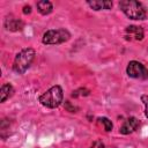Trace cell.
I'll use <instances>...</instances> for the list:
<instances>
[{
  "label": "cell",
  "mask_w": 148,
  "mask_h": 148,
  "mask_svg": "<svg viewBox=\"0 0 148 148\" xmlns=\"http://www.w3.org/2000/svg\"><path fill=\"white\" fill-rule=\"evenodd\" d=\"M64 99V91L62 88L58 84L51 87L50 89H47L44 94H42L38 98L39 103L49 109H56L58 108Z\"/></svg>",
  "instance_id": "obj_1"
},
{
  "label": "cell",
  "mask_w": 148,
  "mask_h": 148,
  "mask_svg": "<svg viewBox=\"0 0 148 148\" xmlns=\"http://www.w3.org/2000/svg\"><path fill=\"white\" fill-rule=\"evenodd\" d=\"M119 8L131 20H145L147 16L143 5L135 0H121L119 1Z\"/></svg>",
  "instance_id": "obj_2"
},
{
  "label": "cell",
  "mask_w": 148,
  "mask_h": 148,
  "mask_svg": "<svg viewBox=\"0 0 148 148\" xmlns=\"http://www.w3.org/2000/svg\"><path fill=\"white\" fill-rule=\"evenodd\" d=\"M35 56H36V52L32 47H25L21 50L15 56V59L13 62V71L16 74H23L32 64Z\"/></svg>",
  "instance_id": "obj_3"
},
{
  "label": "cell",
  "mask_w": 148,
  "mask_h": 148,
  "mask_svg": "<svg viewBox=\"0 0 148 148\" xmlns=\"http://www.w3.org/2000/svg\"><path fill=\"white\" fill-rule=\"evenodd\" d=\"M71 38V32L65 28L50 29L43 34L42 42L45 45H58L67 42Z\"/></svg>",
  "instance_id": "obj_4"
},
{
  "label": "cell",
  "mask_w": 148,
  "mask_h": 148,
  "mask_svg": "<svg viewBox=\"0 0 148 148\" xmlns=\"http://www.w3.org/2000/svg\"><path fill=\"white\" fill-rule=\"evenodd\" d=\"M126 73L132 79H140V80H147L148 79V69L145 65L136 60H132L128 62L126 67Z\"/></svg>",
  "instance_id": "obj_5"
},
{
  "label": "cell",
  "mask_w": 148,
  "mask_h": 148,
  "mask_svg": "<svg viewBox=\"0 0 148 148\" xmlns=\"http://www.w3.org/2000/svg\"><path fill=\"white\" fill-rule=\"evenodd\" d=\"M3 25H5L6 30L15 32V31H21L24 28V22L22 20H20V18H16V17L9 15V16H7L5 18Z\"/></svg>",
  "instance_id": "obj_6"
},
{
  "label": "cell",
  "mask_w": 148,
  "mask_h": 148,
  "mask_svg": "<svg viewBox=\"0 0 148 148\" xmlns=\"http://www.w3.org/2000/svg\"><path fill=\"white\" fill-rule=\"evenodd\" d=\"M139 125H140V121H139L138 118H135V117H130V118H127V119L124 121V124L121 125V127H120L119 131H120L121 134L127 135V134L133 133V132L139 127Z\"/></svg>",
  "instance_id": "obj_7"
},
{
  "label": "cell",
  "mask_w": 148,
  "mask_h": 148,
  "mask_svg": "<svg viewBox=\"0 0 148 148\" xmlns=\"http://www.w3.org/2000/svg\"><path fill=\"white\" fill-rule=\"evenodd\" d=\"M125 32L126 35L125 36H128L126 39H130L131 40V36H134V39L136 40H142L143 39V36H145V32H143V29L139 25H128L126 29H125Z\"/></svg>",
  "instance_id": "obj_8"
},
{
  "label": "cell",
  "mask_w": 148,
  "mask_h": 148,
  "mask_svg": "<svg viewBox=\"0 0 148 148\" xmlns=\"http://www.w3.org/2000/svg\"><path fill=\"white\" fill-rule=\"evenodd\" d=\"M87 5L94 9V10H110L112 8V1H108V0H92V1H87Z\"/></svg>",
  "instance_id": "obj_9"
},
{
  "label": "cell",
  "mask_w": 148,
  "mask_h": 148,
  "mask_svg": "<svg viewBox=\"0 0 148 148\" xmlns=\"http://www.w3.org/2000/svg\"><path fill=\"white\" fill-rule=\"evenodd\" d=\"M14 94V88L10 83H3L1 86V90H0V102L3 103L6 102L8 98H10Z\"/></svg>",
  "instance_id": "obj_10"
},
{
  "label": "cell",
  "mask_w": 148,
  "mask_h": 148,
  "mask_svg": "<svg viewBox=\"0 0 148 148\" xmlns=\"http://www.w3.org/2000/svg\"><path fill=\"white\" fill-rule=\"evenodd\" d=\"M36 7H37V10L39 12V14L42 15H49L52 13L53 10V5L52 2L47 1V0H43V1H38L36 3Z\"/></svg>",
  "instance_id": "obj_11"
},
{
  "label": "cell",
  "mask_w": 148,
  "mask_h": 148,
  "mask_svg": "<svg viewBox=\"0 0 148 148\" xmlns=\"http://www.w3.org/2000/svg\"><path fill=\"white\" fill-rule=\"evenodd\" d=\"M97 120H98L101 124L104 125V130H105V132H110V131H112L113 125H112V121H111L109 118H106V117H99Z\"/></svg>",
  "instance_id": "obj_12"
},
{
  "label": "cell",
  "mask_w": 148,
  "mask_h": 148,
  "mask_svg": "<svg viewBox=\"0 0 148 148\" xmlns=\"http://www.w3.org/2000/svg\"><path fill=\"white\" fill-rule=\"evenodd\" d=\"M89 95H90V91L87 88H80V89L73 91L71 96L74 97V98H76V97H80V96H89Z\"/></svg>",
  "instance_id": "obj_13"
},
{
  "label": "cell",
  "mask_w": 148,
  "mask_h": 148,
  "mask_svg": "<svg viewBox=\"0 0 148 148\" xmlns=\"http://www.w3.org/2000/svg\"><path fill=\"white\" fill-rule=\"evenodd\" d=\"M141 102L145 105V116L148 118V95H142L141 96Z\"/></svg>",
  "instance_id": "obj_14"
},
{
  "label": "cell",
  "mask_w": 148,
  "mask_h": 148,
  "mask_svg": "<svg viewBox=\"0 0 148 148\" xmlns=\"http://www.w3.org/2000/svg\"><path fill=\"white\" fill-rule=\"evenodd\" d=\"M65 108H66L68 111H71V112H75V110H77V108L71 105V102H69V101H65Z\"/></svg>",
  "instance_id": "obj_15"
},
{
  "label": "cell",
  "mask_w": 148,
  "mask_h": 148,
  "mask_svg": "<svg viewBox=\"0 0 148 148\" xmlns=\"http://www.w3.org/2000/svg\"><path fill=\"white\" fill-rule=\"evenodd\" d=\"M89 148H105V146H104V143H103L102 141L97 140V141H95Z\"/></svg>",
  "instance_id": "obj_16"
},
{
  "label": "cell",
  "mask_w": 148,
  "mask_h": 148,
  "mask_svg": "<svg viewBox=\"0 0 148 148\" xmlns=\"http://www.w3.org/2000/svg\"><path fill=\"white\" fill-rule=\"evenodd\" d=\"M31 13V7L28 5V6H24L23 7V14H30Z\"/></svg>",
  "instance_id": "obj_17"
}]
</instances>
